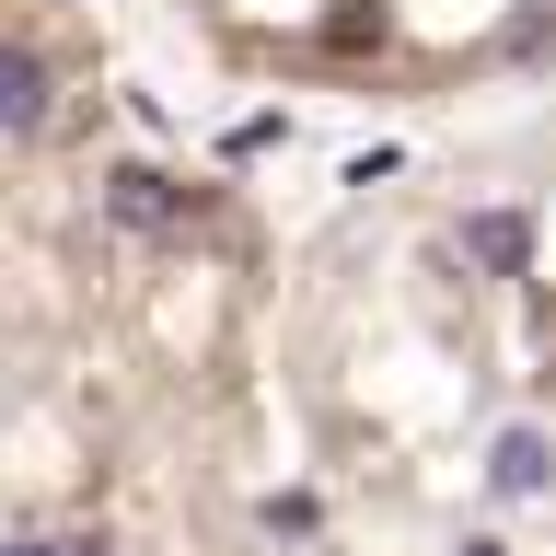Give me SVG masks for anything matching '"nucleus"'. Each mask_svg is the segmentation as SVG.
I'll use <instances>...</instances> for the list:
<instances>
[{
    "instance_id": "obj_1",
    "label": "nucleus",
    "mask_w": 556,
    "mask_h": 556,
    "mask_svg": "<svg viewBox=\"0 0 556 556\" xmlns=\"http://www.w3.org/2000/svg\"><path fill=\"white\" fill-rule=\"evenodd\" d=\"M220 24L325 70V81H545L556 0H220Z\"/></svg>"
}]
</instances>
